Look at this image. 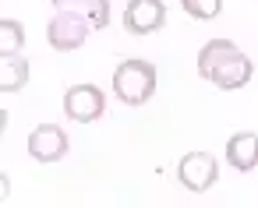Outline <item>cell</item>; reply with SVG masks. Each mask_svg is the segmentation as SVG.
<instances>
[{
  "label": "cell",
  "mask_w": 258,
  "mask_h": 208,
  "mask_svg": "<svg viewBox=\"0 0 258 208\" xmlns=\"http://www.w3.org/2000/svg\"><path fill=\"white\" fill-rule=\"evenodd\" d=\"M198 74L205 81H212L216 88L233 92V88L251 81L254 67H251L247 53H240L230 39H212V43H205L198 50Z\"/></svg>",
  "instance_id": "6da1fadb"
},
{
  "label": "cell",
  "mask_w": 258,
  "mask_h": 208,
  "mask_svg": "<svg viewBox=\"0 0 258 208\" xmlns=\"http://www.w3.org/2000/svg\"><path fill=\"white\" fill-rule=\"evenodd\" d=\"M156 92V67L149 60H124L117 71H113V95L127 106H142L149 102Z\"/></svg>",
  "instance_id": "7a4b0ae2"
},
{
  "label": "cell",
  "mask_w": 258,
  "mask_h": 208,
  "mask_svg": "<svg viewBox=\"0 0 258 208\" xmlns=\"http://www.w3.org/2000/svg\"><path fill=\"white\" fill-rule=\"evenodd\" d=\"M92 29H96V25H92L89 18H82V15H75V11H57V15L50 18V25H46V43H50L53 50H60V53L82 50Z\"/></svg>",
  "instance_id": "3957f363"
},
{
  "label": "cell",
  "mask_w": 258,
  "mask_h": 208,
  "mask_svg": "<svg viewBox=\"0 0 258 208\" xmlns=\"http://www.w3.org/2000/svg\"><path fill=\"white\" fill-rule=\"evenodd\" d=\"M219 176V162L212 152H187L177 166V180L191 190V194H205Z\"/></svg>",
  "instance_id": "277c9868"
},
{
  "label": "cell",
  "mask_w": 258,
  "mask_h": 208,
  "mask_svg": "<svg viewBox=\"0 0 258 208\" xmlns=\"http://www.w3.org/2000/svg\"><path fill=\"white\" fill-rule=\"evenodd\" d=\"M103 110H106V95H103V88H96V85H71V88L64 92V113H68L71 120H78V124L99 120Z\"/></svg>",
  "instance_id": "5b68a950"
},
{
  "label": "cell",
  "mask_w": 258,
  "mask_h": 208,
  "mask_svg": "<svg viewBox=\"0 0 258 208\" xmlns=\"http://www.w3.org/2000/svg\"><path fill=\"white\" fill-rule=\"evenodd\" d=\"M166 25V4L163 0H127L124 29L131 36H152Z\"/></svg>",
  "instance_id": "8992f818"
},
{
  "label": "cell",
  "mask_w": 258,
  "mask_h": 208,
  "mask_svg": "<svg viewBox=\"0 0 258 208\" xmlns=\"http://www.w3.org/2000/svg\"><path fill=\"white\" fill-rule=\"evenodd\" d=\"M29 155L36 162H57L68 155V134L57 124H39L29 134Z\"/></svg>",
  "instance_id": "52a82bcc"
},
{
  "label": "cell",
  "mask_w": 258,
  "mask_h": 208,
  "mask_svg": "<svg viewBox=\"0 0 258 208\" xmlns=\"http://www.w3.org/2000/svg\"><path fill=\"white\" fill-rule=\"evenodd\" d=\"M226 162L240 173H251L258 166V134H233L226 141Z\"/></svg>",
  "instance_id": "ba28073f"
},
{
  "label": "cell",
  "mask_w": 258,
  "mask_h": 208,
  "mask_svg": "<svg viewBox=\"0 0 258 208\" xmlns=\"http://www.w3.org/2000/svg\"><path fill=\"white\" fill-rule=\"evenodd\" d=\"M57 11H75L82 18H89L96 29L110 25V0H53Z\"/></svg>",
  "instance_id": "9c48e42d"
},
{
  "label": "cell",
  "mask_w": 258,
  "mask_h": 208,
  "mask_svg": "<svg viewBox=\"0 0 258 208\" xmlns=\"http://www.w3.org/2000/svg\"><path fill=\"white\" fill-rule=\"evenodd\" d=\"M25 81H29V60L18 57V53L4 57V64H0V92L11 95V92L25 88Z\"/></svg>",
  "instance_id": "30bf717a"
},
{
  "label": "cell",
  "mask_w": 258,
  "mask_h": 208,
  "mask_svg": "<svg viewBox=\"0 0 258 208\" xmlns=\"http://www.w3.org/2000/svg\"><path fill=\"white\" fill-rule=\"evenodd\" d=\"M22 43H25V29H22V22L4 18V22H0V53L11 57V53L22 50Z\"/></svg>",
  "instance_id": "8fae6325"
},
{
  "label": "cell",
  "mask_w": 258,
  "mask_h": 208,
  "mask_svg": "<svg viewBox=\"0 0 258 208\" xmlns=\"http://www.w3.org/2000/svg\"><path fill=\"white\" fill-rule=\"evenodd\" d=\"M180 8L198 22H209V18H216L223 11V0H180Z\"/></svg>",
  "instance_id": "7c38bea8"
}]
</instances>
